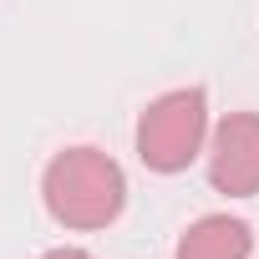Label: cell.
I'll list each match as a JSON object with an SVG mask.
<instances>
[{
	"label": "cell",
	"mask_w": 259,
	"mask_h": 259,
	"mask_svg": "<svg viewBox=\"0 0 259 259\" xmlns=\"http://www.w3.org/2000/svg\"><path fill=\"white\" fill-rule=\"evenodd\" d=\"M41 198H46V213L61 229L87 234V229L117 224V213L127 203V178L102 148H66L46 163Z\"/></svg>",
	"instance_id": "cell-1"
},
{
	"label": "cell",
	"mask_w": 259,
	"mask_h": 259,
	"mask_svg": "<svg viewBox=\"0 0 259 259\" xmlns=\"http://www.w3.org/2000/svg\"><path fill=\"white\" fill-rule=\"evenodd\" d=\"M208 143V97L198 87L163 92L138 117V158L153 173H183Z\"/></svg>",
	"instance_id": "cell-2"
},
{
	"label": "cell",
	"mask_w": 259,
	"mask_h": 259,
	"mask_svg": "<svg viewBox=\"0 0 259 259\" xmlns=\"http://www.w3.org/2000/svg\"><path fill=\"white\" fill-rule=\"evenodd\" d=\"M208 183L229 198L259 193V112H229L208 138Z\"/></svg>",
	"instance_id": "cell-3"
},
{
	"label": "cell",
	"mask_w": 259,
	"mask_h": 259,
	"mask_svg": "<svg viewBox=\"0 0 259 259\" xmlns=\"http://www.w3.org/2000/svg\"><path fill=\"white\" fill-rule=\"evenodd\" d=\"M249 254H254V229L229 213H203L178 239V259H249Z\"/></svg>",
	"instance_id": "cell-4"
},
{
	"label": "cell",
	"mask_w": 259,
	"mask_h": 259,
	"mask_svg": "<svg viewBox=\"0 0 259 259\" xmlns=\"http://www.w3.org/2000/svg\"><path fill=\"white\" fill-rule=\"evenodd\" d=\"M41 259H97V254H87V249H71V244H66V249H46Z\"/></svg>",
	"instance_id": "cell-5"
}]
</instances>
